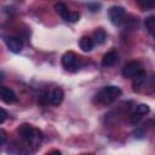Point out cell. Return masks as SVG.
<instances>
[{
  "label": "cell",
  "mask_w": 155,
  "mask_h": 155,
  "mask_svg": "<svg viewBox=\"0 0 155 155\" xmlns=\"http://www.w3.org/2000/svg\"><path fill=\"white\" fill-rule=\"evenodd\" d=\"M121 93L122 92L117 86H104L94 94V102L101 105H109L114 103L121 96Z\"/></svg>",
  "instance_id": "obj_1"
},
{
  "label": "cell",
  "mask_w": 155,
  "mask_h": 155,
  "mask_svg": "<svg viewBox=\"0 0 155 155\" xmlns=\"http://www.w3.org/2000/svg\"><path fill=\"white\" fill-rule=\"evenodd\" d=\"M19 137L30 145H39L42 139V133L29 124H22L17 130Z\"/></svg>",
  "instance_id": "obj_2"
},
{
  "label": "cell",
  "mask_w": 155,
  "mask_h": 155,
  "mask_svg": "<svg viewBox=\"0 0 155 155\" xmlns=\"http://www.w3.org/2000/svg\"><path fill=\"white\" fill-rule=\"evenodd\" d=\"M62 65L69 71H76L81 67V58L73 51H68L62 56Z\"/></svg>",
  "instance_id": "obj_3"
},
{
  "label": "cell",
  "mask_w": 155,
  "mask_h": 155,
  "mask_svg": "<svg viewBox=\"0 0 155 155\" xmlns=\"http://www.w3.org/2000/svg\"><path fill=\"white\" fill-rule=\"evenodd\" d=\"M54 10H56V12H57L64 21H67V22L75 23V22H78L79 18H80V13H79L78 11H71V10H69V8L67 7V5L63 4V2H57V4H54Z\"/></svg>",
  "instance_id": "obj_4"
},
{
  "label": "cell",
  "mask_w": 155,
  "mask_h": 155,
  "mask_svg": "<svg viewBox=\"0 0 155 155\" xmlns=\"http://www.w3.org/2000/svg\"><path fill=\"white\" fill-rule=\"evenodd\" d=\"M108 16H109V19L110 22L114 24V25H121L125 19H126V12H125V8L122 6H113L109 8L108 11Z\"/></svg>",
  "instance_id": "obj_5"
},
{
  "label": "cell",
  "mask_w": 155,
  "mask_h": 155,
  "mask_svg": "<svg viewBox=\"0 0 155 155\" xmlns=\"http://www.w3.org/2000/svg\"><path fill=\"white\" fill-rule=\"evenodd\" d=\"M140 70H143L140 63L138 61H131L122 67L121 74L125 79H133Z\"/></svg>",
  "instance_id": "obj_6"
},
{
  "label": "cell",
  "mask_w": 155,
  "mask_h": 155,
  "mask_svg": "<svg viewBox=\"0 0 155 155\" xmlns=\"http://www.w3.org/2000/svg\"><path fill=\"white\" fill-rule=\"evenodd\" d=\"M5 44L7 48L13 53H19L23 48V41L18 36H8L5 38Z\"/></svg>",
  "instance_id": "obj_7"
},
{
  "label": "cell",
  "mask_w": 155,
  "mask_h": 155,
  "mask_svg": "<svg viewBox=\"0 0 155 155\" xmlns=\"http://www.w3.org/2000/svg\"><path fill=\"white\" fill-rule=\"evenodd\" d=\"M117 62H119V53L115 50H111V51L107 52L102 58V65L104 68L114 67L115 64H117Z\"/></svg>",
  "instance_id": "obj_8"
},
{
  "label": "cell",
  "mask_w": 155,
  "mask_h": 155,
  "mask_svg": "<svg viewBox=\"0 0 155 155\" xmlns=\"http://www.w3.org/2000/svg\"><path fill=\"white\" fill-rule=\"evenodd\" d=\"M0 96H1L2 102L6 103V104H12V103H15L17 101V96L13 92V90H11L10 87L4 86V85L0 88Z\"/></svg>",
  "instance_id": "obj_9"
},
{
  "label": "cell",
  "mask_w": 155,
  "mask_h": 155,
  "mask_svg": "<svg viewBox=\"0 0 155 155\" xmlns=\"http://www.w3.org/2000/svg\"><path fill=\"white\" fill-rule=\"evenodd\" d=\"M50 98H51V104L52 105H59L63 102L64 98V92L61 87H56L50 92Z\"/></svg>",
  "instance_id": "obj_10"
},
{
  "label": "cell",
  "mask_w": 155,
  "mask_h": 155,
  "mask_svg": "<svg viewBox=\"0 0 155 155\" xmlns=\"http://www.w3.org/2000/svg\"><path fill=\"white\" fill-rule=\"evenodd\" d=\"M145 81H147V73H145L144 70H140V71L133 78V84H132L133 90H134V91H138V90L145 84Z\"/></svg>",
  "instance_id": "obj_11"
},
{
  "label": "cell",
  "mask_w": 155,
  "mask_h": 155,
  "mask_svg": "<svg viewBox=\"0 0 155 155\" xmlns=\"http://www.w3.org/2000/svg\"><path fill=\"white\" fill-rule=\"evenodd\" d=\"M94 40L92 39V38H90V36H82L81 39H80V41H79V46H80V48L82 50V51H85V52H90L93 47H94Z\"/></svg>",
  "instance_id": "obj_12"
},
{
  "label": "cell",
  "mask_w": 155,
  "mask_h": 155,
  "mask_svg": "<svg viewBox=\"0 0 155 155\" xmlns=\"http://www.w3.org/2000/svg\"><path fill=\"white\" fill-rule=\"evenodd\" d=\"M92 39L94 40L96 44L101 45V44H103V42L107 40V33H105L103 29L98 28L97 30H94V33H93V38H92Z\"/></svg>",
  "instance_id": "obj_13"
},
{
  "label": "cell",
  "mask_w": 155,
  "mask_h": 155,
  "mask_svg": "<svg viewBox=\"0 0 155 155\" xmlns=\"http://www.w3.org/2000/svg\"><path fill=\"white\" fill-rule=\"evenodd\" d=\"M136 2L144 11H148L155 7V0H136Z\"/></svg>",
  "instance_id": "obj_14"
},
{
  "label": "cell",
  "mask_w": 155,
  "mask_h": 155,
  "mask_svg": "<svg viewBox=\"0 0 155 155\" xmlns=\"http://www.w3.org/2000/svg\"><path fill=\"white\" fill-rule=\"evenodd\" d=\"M144 24H145L147 30H148L151 35H153V34H155V16H150V17L145 18Z\"/></svg>",
  "instance_id": "obj_15"
},
{
  "label": "cell",
  "mask_w": 155,
  "mask_h": 155,
  "mask_svg": "<svg viewBox=\"0 0 155 155\" xmlns=\"http://www.w3.org/2000/svg\"><path fill=\"white\" fill-rule=\"evenodd\" d=\"M39 103L41 105H48L51 104V98H50V92H42L39 96Z\"/></svg>",
  "instance_id": "obj_16"
},
{
  "label": "cell",
  "mask_w": 155,
  "mask_h": 155,
  "mask_svg": "<svg viewBox=\"0 0 155 155\" xmlns=\"http://www.w3.org/2000/svg\"><path fill=\"white\" fill-rule=\"evenodd\" d=\"M134 111L138 113V114H140V115L143 116V115H145V114H148V113L150 111V108H149L148 104L142 103V104H138V105L136 107V110H134Z\"/></svg>",
  "instance_id": "obj_17"
},
{
  "label": "cell",
  "mask_w": 155,
  "mask_h": 155,
  "mask_svg": "<svg viewBox=\"0 0 155 155\" xmlns=\"http://www.w3.org/2000/svg\"><path fill=\"white\" fill-rule=\"evenodd\" d=\"M140 119H142V115L134 111V113L131 115V124H132V125H137V124L140 121Z\"/></svg>",
  "instance_id": "obj_18"
},
{
  "label": "cell",
  "mask_w": 155,
  "mask_h": 155,
  "mask_svg": "<svg viewBox=\"0 0 155 155\" xmlns=\"http://www.w3.org/2000/svg\"><path fill=\"white\" fill-rule=\"evenodd\" d=\"M6 117H7V111H6L4 108H1V119H0V124H4L5 120H6Z\"/></svg>",
  "instance_id": "obj_19"
},
{
  "label": "cell",
  "mask_w": 155,
  "mask_h": 155,
  "mask_svg": "<svg viewBox=\"0 0 155 155\" xmlns=\"http://www.w3.org/2000/svg\"><path fill=\"white\" fill-rule=\"evenodd\" d=\"M5 139H6V133H5V131L1 128V144H2V145L5 144Z\"/></svg>",
  "instance_id": "obj_20"
},
{
  "label": "cell",
  "mask_w": 155,
  "mask_h": 155,
  "mask_svg": "<svg viewBox=\"0 0 155 155\" xmlns=\"http://www.w3.org/2000/svg\"><path fill=\"white\" fill-rule=\"evenodd\" d=\"M153 36H154V39H155V34H153Z\"/></svg>",
  "instance_id": "obj_21"
}]
</instances>
